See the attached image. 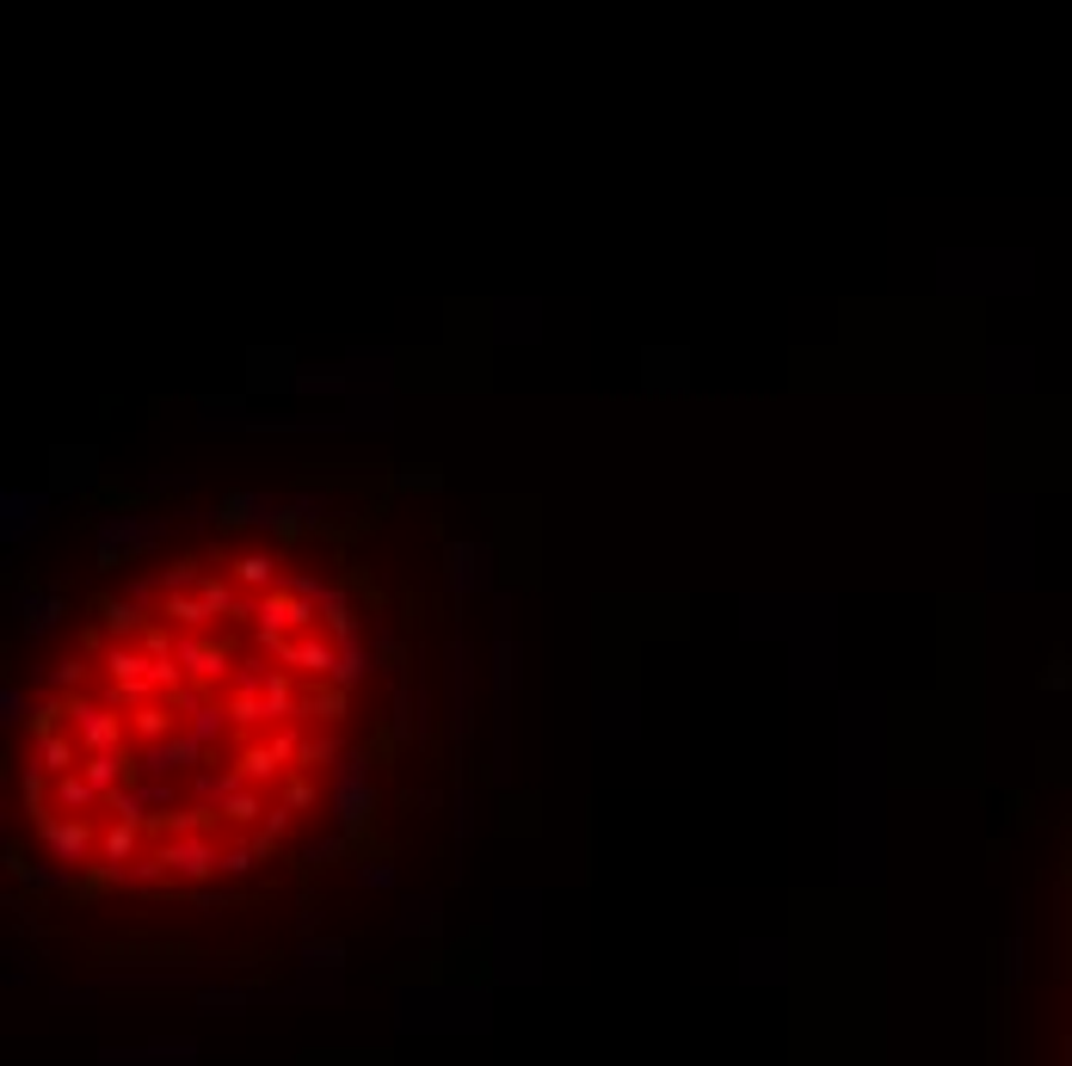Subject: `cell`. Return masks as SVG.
Masks as SVG:
<instances>
[{"label": "cell", "instance_id": "cell-1", "mask_svg": "<svg viewBox=\"0 0 1072 1066\" xmlns=\"http://www.w3.org/2000/svg\"><path fill=\"white\" fill-rule=\"evenodd\" d=\"M296 752H303V721H291V728L278 733H259V740H247V747L235 752L240 777H247L253 789H278L284 777L296 771Z\"/></svg>", "mask_w": 1072, "mask_h": 1066}, {"label": "cell", "instance_id": "cell-2", "mask_svg": "<svg viewBox=\"0 0 1072 1066\" xmlns=\"http://www.w3.org/2000/svg\"><path fill=\"white\" fill-rule=\"evenodd\" d=\"M68 733L87 747V759L94 752H130V715L106 709L99 697H68Z\"/></svg>", "mask_w": 1072, "mask_h": 1066}, {"label": "cell", "instance_id": "cell-3", "mask_svg": "<svg viewBox=\"0 0 1072 1066\" xmlns=\"http://www.w3.org/2000/svg\"><path fill=\"white\" fill-rule=\"evenodd\" d=\"M371 813H376V783L364 771V759L345 752V764L333 771V820H340V832H364Z\"/></svg>", "mask_w": 1072, "mask_h": 1066}, {"label": "cell", "instance_id": "cell-4", "mask_svg": "<svg viewBox=\"0 0 1072 1066\" xmlns=\"http://www.w3.org/2000/svg\"><path fill=\"white\" fill-rule=\"evenodd\" d=\"M155 857L167 863L173 888H204L210 876H223V845L216 839H160Z\"/></svg>", "mask_w": 1072, "mask_h": 1066}, {"label": "cell", "instance_id": "cell-5", "mask_svg": "<svg viewBox=\"0 0 1072 1066\" xmlns=\"http://www.w3.org/2000/svg\"><path fill=\"white\" fill-rule=\"evenodd\" d=\"M38 839L50 845V857L68 869V876L99 863V820H43Z\"/></svg>", "mask_w": 1072, "mask_h": 1066}, {"label": "cell", "instance_id": "cell-6", "mask_svg": "<svg viewBox=\"0 0 1072 1066\" xmlns=\"http://www.w3.org/2000/svg\"><path fill=\"white\" fill-rule=\"evenodd\" d=\"M198 764H210V752L191 740L186 728L173 733V740H160V747H148V752H136V771L148 777V783H173V777H198Z\"/></svg>", "mask_w": 1072, "mask_h": 1066}, {"label": "cell", "instance_id": "cell-7", "mask_svg": "<svg viewBox=\"0 0 1072 1066\" xmlns=\"http://www.w3.org/2000/svg\"><path fill=\"white\" fill-rule=\"evenodd\" d=\"M26 764H38V771H50V777H75L80 764H87V747H80L68 728H56V733H31Z\"/></svg>", "mask_w": 1072, "mask_h": 1066}, {"label": "cell", "instance_id": "cell-8", "mask_svg": "<svg viewBox=\"0 0 1072 1066\" xmlns=\"http://www.w3.org/2000/svg\"><path fill=\"white\" fill-rule=\"evenodd\" d=\"M265 813H272V796L247 783L240 796L223 801V839H253V832L265 827Z\"/></svg>", "mask_w": 1072, "mask_h": 1066}, {"label": "cell", "instance_id": "cell-9", "mask_svg": "<svg viewBox=\"0 0 1072 1066\" xmlns=\"http://www.w3.org/2000/svg\"><path fill=\"white\" fill-rule=\"evenodd\" d=\"M228 580H235L240 592H253V599H265V592H278V586H284L278 555H265V549H247V555L228 561Z\"/></svg>", "mask_w": 1072, "mask_h": 1066}, {"label": "cell", "instance_id": "cell-10", "mask_svg": "<svg viewBox=\"0 0 1072 1066\" xmlns=\"http://www.w3.org/2000/svg\"><path fill=\"white\" fill-rule=\"evenodd\" d=\"M155 616L173 629V635H210V623H216V616L204 611L198 592H160V611Z\"/></svg>", "mask_w": 1072, "mask_h": 1066}, {"label": "cell", "instance_id": "cell-11", "mask_svg": "<svg viewBox=\"0 0 1072 1066\" xmlns=\"http://www.w3.org/2000/svg\"><path fill=\"white\" fill-rule=\"evenodd\" d=\"M179 728H186V721H173V703H167V697H155V703H142L130 715V747L148 752V747H160V740H173Z\"/></svg>", "mask_w": 1072, "mask_h": 1066}, {"label": "cell", "instance_id": "cell-12", "mask_svg": "<svg viewBox=\"0 0 1072 1066\" xmlns=\"http://www.w3.org/2000/svg\"><path fill=\"white\" fill-rule=\"evenodd\" d=\"M345 709H352V691H340V684H303V728H340Z\"/></svg>", "mask_w": 1072, "mask_h": 1066}, {"label": "cell", "instance_id": "cell-13", "mask_svg": "<svg viewBox=\"0 0 1072 1066\" xmlns=\"http://www.w3.org/2000/svg\"><path fill=\"white\" fill-rule=\"evenodd\" d=\"M240 789H247L240 764H223V771L210 764V771H198V777H191L186 801H198V808H216V813H223V801H228V796H240Z\"/></svg>", "mask_w": 1072, "mask_h": 1066}, {"label": "cell", "instance_id": "cell-14", "mask_svg": "<svg viewBox=\"0 0 1072 1066\" xmlns=\"http://www.w3.org/2000/svg\"><path fill=\"white\" fill-rule=\"evenodd\" d=\"M345 764V740L333 728H303V752H296V771H340Z\"/></svg>", "mask_w": 1072, "mask_h": 1066}, {"label": "cell", "instance_id": "cell-15", "mask_svg": "<svg viewBox=\"0 0 1072 1066\" xmlns=\"http://www.w3.org/2000/svg\"><path fill=\"white\" fill-rule=\"evenodd\" d=\"M94 808H106V796H99L87 777H56V820H87Z\"/></svg>", "mask_w": 1072, "mask_h": 1066}, {"label": "cell", "instance_id": "cell-16", "mask_svg": "<svg viewBox=\"0 0 1072 1066\" xmlns=\"http://www.w3.org/2000/svg\"><path fill=\"white\" fill-rule=\"evenodd\" d=\"M186 733H191V740H198L204 752H216V747H223V733H228V703H216V697H204V703H198V709H191V715H186Z\"/></svg>", "mask_w": 1072, "mask_h": 1066}, {"label": "cell", "instance_id": "cell-17", "mask_svg": "<svg viewBox=\"0 0 1072 1066\" xmlns=\"http://www.w3.org/2000/svg\"><path fill=\"white\" fill-rule=\"evenodd\" d=\"M99 623H106L111 641H136L148 629V611L136 599H106V604H99Z\"/></svg>", "mask_w": 1072, "mask_h": 1066}, {"label": "cell", "instance_id": "cell-18", "mask_svg": "<svg viewBox=\"0 0 1072 1066\" xmlns=\"http://www.w3.org/2000/svg\"><path fill=\"white\" fill-rule=\"evenodd\" d=\"M272 672H278V667H265V653H240L235 672H228V697H265Z\"/></svg>", "mask_w": 1072, "mask_h": 1066}, {"label": "cell", "instance_id": "cell-19", "mask_svg": "<svg viewBox=\"0 0 1072 1066\" xmlns=\"http://www.w3.org/2000/svg\"><path fill=\"white\" fill-rule=\"evenodd\" d=\"M291 832H296V813L291 808H284V801H272V813H265V827L259 832H253V851H259V857H272V851H284V845H291Z\"/></svg>", "mask_w": 1072, "mask_h": 1066}, {"label": "cell", "instance_id": "cell-20", "mask_svg": "<svg viewBox=\"0 0 1072 1066\" xmlns=\"http://www.w3.org/2000/svg\"><path fill=\"white\" fill-rule=\"evenodd\" d=\"M278 801H284V808H291V813H303V808H321V777H315V771H291V777H284V783H278Z\"/></svg>", "mask_w": 1072, "mask_h": 1066}, {"label": "cell", "instance_id": "cell-21", "mask_svg": "<svg viewBox=\"0 0 1072 1066\" xmlns=\"http://www.w3.org/2000/svg\"><path fill=\"white\" fill-rule=\"evenodd\" d=\"M364 679H371V653H364V641H357V648H340V672H333V684H340V691H357Z\"/></svg>", "mask_w": 1072, "mask_h": 1066}, {"label": "cell", "instance_id": "cell-22", "mask_svg": "<svg viewBox=\"0 0 1072 1066\" xmlns=\"http://www.w3.org/2000/svg\"><path fill=\"white\" fill-rule=\"evenodd\" d=\"M38 512H43V500H38V494H26V500H19V494H7V543L19 536V524L31 531V524H38Z\"/></svg>", "mask_w": 1072, "mask_h": 1066}, {"label": "cell", "instance_id": "cell-23", "mask_svg": "<svg viewBox=\"0 0 1072 1066\" xmlns=\"http://www.w3.org/2000/svg\"><path fill=\"white\" fill-rule=\"evenodd\" d=\"M19 611H26V629H31V635H43V629L56 623V611H62V604H56V599H38V592H26V599H19Z\"/></svg>", "mask_w": 1072, "mask_h": 1066}, {"label": "cell", "instance_id": "cell-24", "mask_svg": "<svg viewBox=\"0 0 1072 1066\" xmlns=\"http://www.w3.org/2000/svg\"><path fill=\"white\" fill-rule=\"evenodd\" d=\"M191 586H204V567H198V561H173V567L160 573V592H191Z\"/></svg>", "mask_w": 1072, "mask_h": 1066}, {"label": "cell", "instance_id": "cell-25", "mask_svg": "<svg viewBox=\"0 0 1072 1066\" xmlns=\"http://www.w3.org/2000/svg\"><path fill=\"white\" fill-rule=\"evenodd\" d=\"M259 863V851H253L247 839H235V845H223V876H247V869Z\"/></svg>", "mask_w": 1072, "mask_h": 1066}, {"label": "cell", "instance_id": "cell-26", "mask_svg": "<svg viewBox=\"0 0 1072 1066\" xmlns=\"http://www.w3.org/2000/svg\"><path fill=\"white\" fill-rule=\"evenodd\" d=\"M284 586L296 592L303 604H321V592H327V580H308V573H284Z\"/></svg>", "mask_w": 1072, "mask_h": 1066}, {"label": "cell", "instance_id": "cell-27", "mask_svg": "<svg viewBox=\"0 0 1072 1066\" xmlns=\"http://www.w3.org/2000/svg\"><path fill=\"white\" fill-rule=\"evenodd\" d=\"M451 580H456V586H469V580H475V549H469V543L451 549Z\"/></svg>", "mask_w": 1072, "mask_h": 1066}, {"label": "cell", "instance_id": "cell-28", "mask_svg": "<svg viewBox=\"0 0 1072 1066\" xmlns=\"http://www.w3.org/2000/svg\"><path fill=\"white\" fill-rule=\"evenodd\" d=\"M0 721H26V691H19V684L0 691Z\"/></svg>", "mask_w": 1072, "mask_h": 1066}, {"label": "cell", "instance_id": "cell-29", "mask_svg": "<svg viewBox=\"0 0 1072 1066\" xmlns=\"http://www.w3.org/2000/svg\"><path fill=\"white\" fill-rule=\"evenodd\" d=\"M1042 684H1048V691H1060V684H1072V667H1066V660H1054V672H1048Z\"/></svg>", "mask_w": 1072, "mask_h": 1066}, {"label": "cell", "instance_id": "cell-30", "mask_svg": "<svg viewBox=\"0 0 1072 1066\" xmlns=\"http://www.w3.org/2000/svg\"><path fill=\"white\" fill-rule=\"evenodd\" d=\"M364 881H371V888H389V863H364Z\"/></svg>", "mask_w": 1072, "mask_h": 1066}]
</instances>
